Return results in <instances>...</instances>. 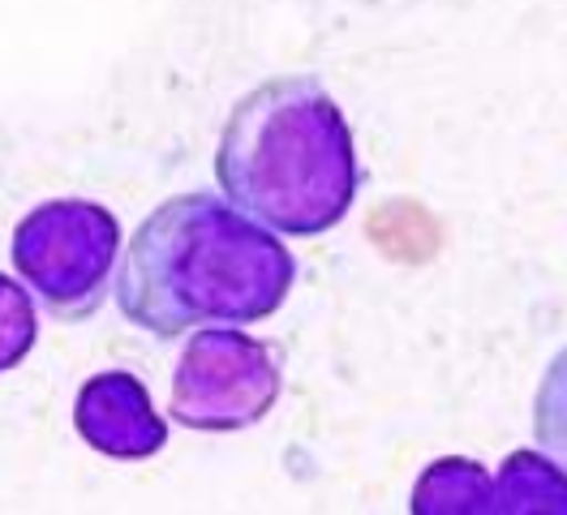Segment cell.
I'll list each match as a JSON object with an SVG mask.
<instances>
[{"label":"cell","instance_id":"6","mask_svg":"<svg viewBox=\"0 0 567 515\" xmlns=\"http://www.w3.org/2000/svg\"><path fill=\"white\" fill-rule=\"evenodd\" d=\"M413 515H503L498 507V485L486 464L443 455L425 468L413 485Z\"/></svg>","mask_w":567,"mask_h":515},{"label":"cell","instance_id":"7","mask_svg":"<svg viewBox=\"0 0 567 515\" xmlns=\"http://www.w3.org/2000/svg\"><path fill=\"white\" fill-rule=\"evenodd\" d=\"M503 515H567V473L542 451H512L495 473Z\"/></svg>","mask_w":567,"mask_h":515},{"label":"cell","instance_id":"1","mask_svg":"<svg viewBox=\"0 0 567 515\" xmlns=\"http://www.w3.org/2000/svg\"><path fill=\"white\" fill-rule=\"evenodd\" d=\"M297 258L212 189L159 203L116 262V309L155 340L237 331L262 322L292 292Z\"/></svg>","mask_w":567,"mask_h":515},{"label":"cell","instance_id":"2","mask_svg":"<svg viewBox=\"0 0 567 515\" xmlns=\"http://www.w3.org/2000/svg\"><path fill=\"white\" fill-rule=\"evenodd\" d=\"M215 181L224 203L267 233H331L361 189L353 130L315 73L271 78L233 103Z\"/></svg>","mask_w":567,"mask_h":515},{"label":"cell","instance_id":"3","mask_svg":"<svg viewBox=\"0 0 567 515\" xmlns=\"http://www.w3.org/2000/svg\"><path fill=\"white\" fill-rule=\"evenodd\" d=\"M9 258L43 313L56 322H86L112 292L121 224L91 198H52L18 219Z\"/></svg>","mask_w":567,"mask_h":515},{"label":"cell","instance_id":"4","mask_svg":"<svg viewBox=\"0 0 567 515\" xmlns=\"http://www.w3.org/2000/svg\"><path fill=\"white\" fill-rule=\"evenodd\" d=\"M280 357L246 331H198L181 348L168 416L185 430H246L280 400Z\"/></svg>","mask_w":567,"mask_h":515},{"label":"cell","instance_id":"5","mask_svg":"<svg viewBox=\"0 0 567 515\" xmlns=\"http://www.w3.org/2000/svg\"><path fill=\"white\" fill-rule=\"evenodd\" d=\"M73 430L107 460H151L168 443V421L155 412L146 382L130 370H104L78 387Z\"/></svg>","mask_w":567,"mask_h":515},{"label":"cell","instance_id":"8","mask_svg":"<svg viewBox=\"0 0 567 515\" xmlns=\"http://www.w3.org/2000/svg\"><path fill=\"white\" fill-rule=\"evenodd\" d=\"M533 439L542 455L567 473V348H559L546 365L533 395Z\"/></svg>","mask_w":567,"mask_h":515},{"label":"cell","instance_id":"9","mask_svg":"<svg viewBox=\"0 0 567 515\" xmlns=\"http://www.w3.org/2000/svg\"><path fill=\"white\" fill-rule=\"evenodd\" d=\"M39 340V313L31 292L0 271V374L18 370Z\"/></svg>","mask_w":567,"mask_h":515}]
</instances>
